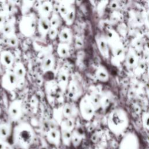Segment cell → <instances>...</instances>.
Wrapping results in <instances>:
<instances>
[{
    "mask_svg": "<svg viewBox=\"0 0 149 149\" xmlns=\"http://www.w3.org/2000/svg\"><path fill=\"white\" fill-rule=\"evenodd\" d=\"M12 142L17 149H29L33 144L36 133L33 127L28 122H23L12 129Z\"/></svg>",
    "mask_w": 149,
    "mask_h": 149,
    "instance_id": "1",
    "label": "cell"
},
{
    "mask_svg": "<svg viewBox=\"0 0 149 149\" xmlns=\"http://www.w3.org/2000/svg\"><path fill=\"white\" fill-rule=\"evenodd\" d=\"M129 125V115L122 108H116L109 113L107 117V126L114 135L118 136L125 134Z\"/></svg>",
    "mask_w": 149,
    "mask_h": 149,
    "instance_id": "2",
    "label": "cell"
},
{
    "mask_svg": "<svg viewBox=\"0 0 149 149\" xmlns=\"http://www.w3.org/2000/svg\"><path fill=\"white\" fill-rule=\"evenodd\" d=\"M79 113L83 119L91 120L97 111L101 108L100 93L92 92L82 96L78 107Z\"/></svg>",
    "mask_w": 149,
    "mask_h": 149,
    "instance_id": "3",
    "label": "cell"
},
{
    "mask_svg": "<svg viewBox=\"0 0 149 149\" xmlns=\"http://www.w3.org/2000/svg\"><path fill=\"white\" fill-rule=\"evenodd\" d=\"M37 26V19L34 13H28L23 15L19 23V29L20 33L26 37L33 36Z\"/></svg>",
    "mask_w": 149,
    "mask_h": 149,
    "instance_id": "4",
    "label": "cell"
},
{
    "mask_svg": "<svg viewBox=\"0 0 149 149\" xmlns=\"http://www.w3.org/2000/svg\"><path fill=\"white\" fill-rule=\"evenodd\" d=\"M110 51L114 59L123 56L124 47L119 34L113 29L108 30L105 37Z\"/></svg>",
    "mask_w": 149,
    "mask_h": 149,
    "instance_id": "5",
    "label": "cell"
},
{
    "mask_svg": "<svg viewBox=\"0 0 149 149\" xmlns=\"http://www.w3.org/2000/svg\"><path fill=\"white\" fill-rule=\"evenodd\" d=\"M118 149H140V140L138 136L133 132H129L122 136Z\"/></svg>",
    "mask_w": 149,
    "mask_h": 149,
    "instance_id": "6",
    "label": "cell"
},
{
    "mask_svg": "<svg viewBox=\"0 0 149 149\" xmlns=\"http://www.w3.org/2000/svg\"><path fill=\"white\" fill-rule=\"evenodd\" d=\"M7 113L9 119L12 122L19 120L23 114V101L20 99H15L11 101L8 106Z\"/></svg>",
    "mask_w": 149,
    "mask_h": 149,
    "instance_id": "7",
    "label": "cell"
},
{
    "mask_svg": "<svg viewBox=\"0 0 149 149\" xmlns=\"http://www.w3.org/2000/svg\"><path fill=\"white\" fill-rule=\"evenodd\" d=\"M68 97L73 101H76L83 96V88L80 83L76 79L69 80L66 91Z\"/></svg>",
    "mask_w": 149,
    "mask_h": 149,
    "instance_id": "8",
    "label": "cell"
},
{
    "mask_svg": "<svg viewBox=\"0 0 149 149\" xmlns=\"http://www.w3.org/2000/svg\"><path fill=\"white\" fill-rule=\"evenodd\" d=\"M1 86L6 91H12L18 88L17 79L12 70L6 71L1 79Z\"/></svg>",
    "mask_w": 149,
    "mask_h": 149,
    "instance_id": "9",
    "label": "cell"
},
{
    "mask_svg": "<svg viewBox=\"0 0 149 149\" xmlns=\"http://www.w3.org/2000/svg\"><path fill=\"white\" fill-rule=\"evenodd\" d=\"M62 115L63 119H74L79 113L78 107L74 102H66L61 107Z\"/></svg>",
    "mask_w": 149,
    "mask_h": 149,
    "instance_id": "10",
    "label": "cell"
},
{
    "mask_svg": "<svg viewBox=\"0 0 149 149\" xmlns=\"http://www.w3.org/2000/svg\"><path fill=\"white\" fill-rule=\"evenodd\" d=\"M12 70L17 79L18 88L22 87L24 83L26 76V69L24 64L21 62L15 63Z\"/></svg>",
    "mask_w": 149,
    "mask_h": 149,
    "instance_id": "11",
    "label": "cell"
},
{
    "mask_svg": "<svg viewBox=\"0 0 149 149\" xmlns=\"http://www.w3.org/2000/svg\"><path fill=\"white\" fill-rule=\"evenodd\" d=\"M69 80V75L68 70L63 67L61 68L58 71L56 81L62 93L66 92Z\"/></svg>",
    "mask_w": 149,
    "mask_h": 149,
    "instance_id": "12",
    "label": "cell"
},
{
    "mask_svg": "<svg viewBox=\"0 0 149 149\" xmlns=\"http://www.w3.org/2000/svg\"><path fill=\"white\" fill-rule=\"evenodd\" d=\"M125 66L129 70L136 68L139 60L136 50L132 47H130L124 57Z\"/></svg>",
    "mask_w": 149,
    "mask_h": 149,
    "instance_id": "13",
    "label": "cell"
},
{
    "mask_svg": "<svg viewBox=\"0 0 149 149\" xmlns=\"http://www.w3.org/2000/svg\"><path fill=\"white\" fill-rule=\"evenodd\" d=\"M95 42L101 55L104 58L108 59L110 57V50L105 37L103 35H97L95 37Z\"/></svg>",
    "mask_w": 149,
    "mask_h": 149,
    "instance_id": "14",
    "label": "cell"
},
{
    "mask_svg": "<svg viewBox=\"0 0 149 149\" xmlns=\"http://www.w3.org/2000/svg\"><path fill=\"white\" fill-rule=\"evenodd\" d=\"M46 140L49 144L55 147L59 146L61 143L60 130L57 128L49 129L46 133Z\"/></svg>",
    "mask_w": 149,
    "mask_h": 149,
    "instance_id": "15",
    "label": "cell"
},
{
    "mask_svg": "<svg viewBox=\"0 0 149 149\" xmlns=\"http://www.w3.org/2000/svg\"><path fill=\"white\" fill-rule=\"evenodd\" d=\"M45 90L47 97L53 100L55 99L56 97L60 92H62L55 80H50L46 82Z\"/></svg>",
    "mask_w": 149,
    "mask_h": 149,
    "instance_id": "16",
    "label": "cell"
},
{
    "mask_svg": "<svg viewBox=\"0 0 149 149\" xmlns=\"http://www.w3.org/2000/svg\"><path fill=\"white\" fill-rule=\"evenodd\" d=\"M0 63L6 68L13 67L15 63V57L11 51L3 50L0 52Z\"/></svg>",
    "mask_w": 149,
    "mask_h": 149,
    "instance_id": "17",
    "label": "cell"
},
{
    "mask_svg": "<svg viewBox=\"0 0 149 149\" xmlns=\"http://www.w3.org/2000/svg\"><path fill=\"white\" fill-rule=\"evenodd\" d=\"M40 17L49 18L53 13V3L51 1L42 2L37 8Z\"/></svg>",
    "mask_w": 149,
    "mask_h": 149,
    "instance_id": "18",
    "label": "cell"
},
{
    "mask_svg": "<svg viewBox=\"0 0 149 149\" xmlns=\"http://www.w3.org/2000/svg\"><path fill=\"white\" fill-rule=\"evenodd\" d=\"M55 64V56L52 54H50L41 59V69L44 73H48L54 69Z\"/></svg>",
    "mask_w": 149,
    "mask_h": 149,
    "instance_id": "19",
    "label": "cell"
},
{
    "mask_svg": "<svg viewBox=\"0 0 149 149\" xmlns=\"http://www.w3.org/2000/svg\"><path fill=\"white\" fill-rule=\"evenodd\" d=\"M58 37L60 41L59 42L70 44L73 39V33L69 27H64L58 32Z\"/></svg>",
    "mask_w": 149,
    "mask_h": 149,
    "instance_id": "20",
    "label": "cell"
},
{
    "mask_svg": "<svg viewBox=\"0 0 149 149\" xmlns=\"http://www.w3.org/2000/svg\"><path fill=\"white\" fill-rule=\"evenodd\" d=\"M50 27L49 18L40 17L37 20V29L41 36L45 37L47 35Z\"/></svg>",
    "mask_w": 149,
    "mask_h": 149,
    "instance_id": "21",
    "label": "cell"
},
{
    "mask_svg": "<svg viewBox=\"0 0 149 149\" xmlns=\"http://www.w3.org/2000/svg\"><path fill=\"white\" fill-rule=\"evenodd\" d=\"M12 127L9 122L0 123V140L6 141L12 136Z\"/></svg>",
    "mask_w": 149,
    "mask_h": 149,
    "instance_id": "22",
    "label": "cell"
},
{
    "mask_svg": "<svg viewBox=\"0 0 149 149\" xmlns=\"http://www.w3.org/2000/svg\"><path fill=\"white\" fill-rule=\"evenodd\" d=\"M95 77L101 82H107L109 80V75L107 68L103 65H99L95 72Z\"/></svg>",
    "mask_w": 149,
    "mask_h": 149,
    "instance_id": "23",
    "label": "cell"
},
{
    "mask_svg": "<svg viewBox=\"0 0 149 149\" xmlns=\"http://www.w3.org/2000/svg\"><path fill=\"white\" fill-rule=\"evenodd\" d=\"M84 139V133L77 129H74L72 132L71 145L77 147L81 144Z\"/></svg>",
    "mask_w": 149,
    "mask_h": 149,
    "instance_id": "24",
    "label": "cell"
},
{
    "mask_svg": "<svg viewBox=\"0 0 149 149\" xmlns=\"http://www.w3.org/2000/svg\"><path fill=\"white\" fill-rule=\"evenodd\" d=\"M70 44L59 42L56 48V52L58 56L62 58H68L70 55Z\"/></svg>",
    "mask_w": 149,
    "mask_h": 149,
    "instance_id": "25",
    "label": "cell"
},
{
    "mask_svg": "<svg viewBox=\"0 0 149 149\" xmlns=\"http://www.w3.org/2000/svg\"><path fill=\"white\" fill-rule=\"evenodd\" d=\"M112 100L111 93L109 91H104L100 93V102L101 108H107L111 103Z\"/></svg>",
    "mask_w": 149,
    "mask_h": 149,
    "instance_id": "26",
    "label": "cell"
},
{
    "mask_svg": "<svg viewBox=\"0 0 149 149\" xmlns=\"http://www.w3.org/2000/svg\"><path fill=\"white\" fill-rule=\"evenodd\" d=\"M15 23L12 20H8L5 25L4 26L1 32L3 36L6 38L9 36L15 34Z\"/></svg>",
    "mask_w": 149,
    "mask_h": 149,
    "instance_id": "27",
    "label": "cell"
},
{
    "mask_svg": "<svg viewBox=\"0 0 149 149\" xmlns=\"http://www.w3.org/2000/svg\"><path fill=\"white\" fill-rule=\"evenodd\" d=\"M74 119H63L59 124L60 130L72 132L74 129Z\"/></svg>",
    "mask_w": 149,
    "mask_h": 149,
    "instance_id": "28",
    "label": "cell"
},
{
    "mask_svg": "<svg viewBox=\"0 0 149 149\" xmlns=\"http://www.w3.org/2000/svg\"><path fill=\"white\" fill-rule=\"evenodd\" d=\"M75 16H76L75 8L73 5H72L69 8L68 12H67L66 15L62 18V19L65 21L66 25L70 26L73 23L74 21Z\"/></svg>",
    "mask_w": 149,
    "mask_h": 149,
    "instance_id": "29",
    "label": "cell"
},
{
    "mask_svg": "<svg viewBox=\"0 0 149 149\" xmlns=\"http://www.w3.org/2000/svg\"><path fill=\"white\" fill-rule=\"evenodd\" d=\"M60 132L61 141L62 144L66 147L70 146L71 145V137L72 132L63 130H60Z\"/></svg>",
    "mask_w": 149,
    "mask_h": 149,
    "instance_id": "30",
    "label": "cell"
},
{
    "mask_svg": "<svg viewBox=\"0 0 149 149\" xmlns=\"http://www.w3.org/2000/svg\"><path fill=\"white\" fill-rule=\"evenodd\" d=\"M50 27L58 29L61 24L62 18L58 13H52L49 18Z\"/></svg>",
    "mask_w": 149,
    "mask_h": 149,
    "instance_id": "31",
    "label": "cell"
},
{
    "mask_svg": "<svg viewBox=\"0 0 149 149\" xmlns=\"http://www.w3.org/2000/svg\"><path fill=\"white\" fill-rule=\"evenodd\" d=\"M6 44L10 47H16L19 45V39L16 34H12L6 38Z\"/></svg>",
    "mask_w": 149,
    "mask_h": 149,
    "instance_id": "32",
    "label": "cell"
},
{
    "mask_svg": "<svg viewBox=\"0 0 149 149\" xmlns=\"http://www.w3.org/2000/svg\"><path fill=\"white\" fill-rule=\"evenodd\" d=\"M34 3V1H24L22 2V5L21 7V11L22 15H25L29 13L30 9L32 8Z\"/></svg>",
    "mask_w": 149,
    "mask_h": 149,
    "instance_id": "33",
    "label": "cell"
},
{
    "mask_svg": "<svg viewBox=\"0 0 149 149\" xmlns=\"http://www.w3.org/2000/svg\"><path fill=\"white\" fill-rule=\"evenodd\" d=\"M8 13L5 10H0V31L8 20Z\"/></svg>",
    "mask_w": 149,
    "mask_h": 149,
    "instance_id": "34",
    "label": "cell"
},
{
    "mask_svg": "<svg viewBox=\"0 0 149 149\" xmlns=\"http://www.w3.org/2000/svg\"><path fill=\"white\" fill-rule=\"evenodd\" d=\"M148 116H149V113L148 112H144L141 115L142 125H143L144 129L146 132H148V129H149Z\"/></svg>",
    "mask_w": 149,
    "mask_h": 149,
    "instance_id": "35",
    "label": "cell"
},
{
    "mask_svg": "<svg viewBox=\"0 0 149 149\" xmlns=\"http://www.w3.org/2000/svg\"><path fill=\"white\" fill-rule=\"evenodd\" d=\"M58 32H59V31H58V29L50 27V29H49V30L48 32L47 35H48L49 39L54 40L58 37Z\"/></svg>",
    "mask_w": 149,
    "mask_h": 149,
    "instance_id": "36",
    "label": "cell"
},
{
    "mask_svg": "<svg viewBox=\"0 0 149 149\" xmlns=\"http://www.w3.org/2000/svg\"><path fill=\"white\" fill-rule=\"evenodd\" d=\"M0 149H11V146L6 141L0 140Z\"/></svg>",
    "mask_w": 149,
    "mask_h": 149,
    "instance_id": "37",
    "label": "cell"
},
{
    "mask_svg": "<svg viewBox=\"0 0 149 149\" xmlns=\"http://www.w3.org/2000/svg\"><path fill=\"white\" fill-rule=\"evenodd\" d=\"M136 42H134V45L135 46L136 49L140 48V47H141L142 46V41L140 39H136L135 40Z\"/></svg>",
    "mask_w": 149,
    "mask_h": 149,
    "instance_id": "38",
    "label": "cell"
},
{
    "mask_svg": "<svg viewBox=\"0 0 149 149\" xmlns=\"http://www.w3.org/2000/svg\"><path fill=\"white\" fill-rule=\"evenodd\" d=\"M76 47L81 48L83 46V41L80 38H77L76 40Z\"/></svg>",
    "mask_w": 149,
    "mask_h": 149,
    "instance_id": "39",
    "label": "cell"
},
{
    "mask_svg": "<svg viewBox=\"0 0 149 149\" xmlns=\"http://www.w3.org/2000/svg\"><path fill=\"white\" fill-rule=\"evenodd\" d=\"M119 6V4L118 3L117 1H112L111 2V6L112 8H118Z\"/></svg>",
    "mask_w": 149,
    "mask_h": 149,
    "instance_id": "40",
    "label": "cell"
},
{
    "mask_svg": "<svg viewBox=\"0 0 149 149\" xmlns=\"http://www.w3.org/2000/svg\"><path fill=\"white\" fill-rule=\"evenodd\" d=\"M1 113H2V108H1V107L0 106V116L1 115Z\"/></svg>",
    "mask_w": 149,
    "mask_h": 149,
    "instance_id": "41",
    "label": "cell"
}]
</instances>
